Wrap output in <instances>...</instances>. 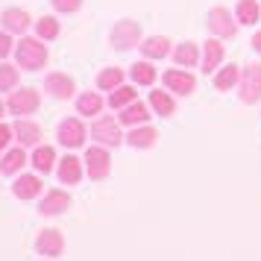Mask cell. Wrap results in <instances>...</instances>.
<instances>
[{"mask_svg":"<svg viewBox=\"0 0 261 261\" xmlns=\"http://www.w3.org/2000/svg\"><path fill=\"white\" fill-rule=\"evenodd\" d=\"M12 191H15L18 200H33V197H38V191H41V179L38 176H21L15 182Z\"/></svg>","mask_w":261,"mask_h":261,"instance_id":"cell-15","label":"cell"},{"mask_svg":"<svg viewBox=\"0 0 261 261\" xmlns=\"http://www.w3.org/2000/svg\"><path fill=\"white\" fill-rule=\"evenodd\" d=\"M36 30H38V36L41 38H56L59 36V24H56V18H41Z\"/></svg>","mask_w":261,"mask_h":261,"instance_id":"cell-32","label":"cell"},{"mask_svg":"<svg viewBox=\"0 0 261 261\" xmlns=\"http://www.w3.org/2000/svg\"><path fill=\"white\" fill-rule=\"evenodd\" d=\"M0 115H3V103H0Z\"/></svg>","mask_w":261,"mask_h":261,"instance_id":"cell-37","label":"cell"},{"mask_svg":"<svg viewBox=\"0 0 261 261\" xmlns=\"http://www.w3.org/2000/svg\"><path fill=\"white\" fill-rule=\"evenodd\" d=\"M220 59H223V44H220V41H208V44H205V53H202V71L205 73L214 71V68L220 65Z\"/></svg>","mask_w":261,"mask_h":261,"instance_id":"cell-19","label":"cell"},{"mask_svg":"<svg viewBox=\"0 0 261 261\" xmlns=\"http://www.w3.org/2000/svg\"><path fill=\"white\" fill-rule=\"evenodd\" d=\"M258 15H261V9H258L255 0H241V3H238V21H241V24H255Z\"/></svg>","mask_w":261,"mask_h":261,"instance_id":"cell-25","label":"cell"},{"mask_svg":"<svg viewBox=\"0 0 261 261\" xmlns=\"http://www.w3.org/2000/svg\"><path fill=\"white\" fill-rule=\"evenodd\" d=\"M150 106L162 115V118H167V115H173V100L165 94V91H153L150 94Z\"/></svg>","mask_w":261,"mask_h":261,"instance_id":"cell-28","label":"cell"},{"mask_svg":"<svg viewBox=\"0 0 261 261\" xmlns=\"http://www.w3.org/2000/svg\"><path fill=\"white\" fill-rule=\"evenodd\" d=\"M129 73H132V80H135L138 85H153L155 83V68L150 65V62H135Z\"/></svg>","mask_w":261,"mask_h":261,"instance_id":"cell-23","label":"cell"},{"mask_svg":"<svg viewBox=\"0 0 261 261\" xmlns=\"http://www.w3.org/2000/svg\"><path fill=\"white\" fill-rule=\"evenodd\" d=\"M208 30L220 38H232L238 33L235 21H232V15L226 12V9H212L208 12Z\"/></svg>","mask_w":261,"mask_h":261,"instance_id":"cell-6","label":"cell"},{"mask_svg":"<svg viewBox=\"0 0 261 261\" xmlns=\"http://www.w3.org/2000/svg\"><path fill=\"white\" fill-rule=\"evenodd\" d=\"M44 88H47L53 97L65 100V97L73 94V80L68 76V73H50L47 80H44Z\"/></svg>","mask_w":261,"mask_h":261,"instance_id":"cell-10","label":"cell"},{"mask_svg":"<svg viewBox=\"0 0 261 261\" xmlns=\"http://www.w3.org/2000/svg\"><path fill=\"white\" fill-rule=\"evenodd\" d=\"M129 103H135V88H129V85H118L112 91V97H109V106L112 109H126Z\"/></svg>","mask_w":261,"mask_h":261,"instance_id":"cell-22","label":"cell"},{"mask_svg":"<svg viewBox=\"0 0 261 261\" xmlns=\"http://www.w3.org/2000/svg\"><path fill=\"white\" fill-rule=\"evenodd\" d=\"M85 167H88V176L91 179H103V176H109L112 159H109L106 150H100V147H88V153H85Z\"/></svg>","mask_w":261,"mask_h":261,"instance_id":"cell-4","label":"cell"},{"mask_svg":"<svg viewBox=\"0 0 261 261\" xmlns=\"http://www.w3.org/2000/svg\"><path fill=\"white\" fill-rule=\"evenodd\" d=\"M15 56H18V65L24 71H38L47 62V47L38 38H21V44L15 47Z\"/></svg>","mask_w":261,"mask_h":261,"instance_id":"cell-1","label":"cell"},{"mask_svg":"<svg viewBox=\"0 0 261 261\" xmlns=\"http://www.w3.org/2000/svg\"><path fill=\"white\" fill-rule=\"evenodd\" d=\"M165 85L170 88V91H176V94H191L194 91V76L185 71H167L165 73Z\"/></svg>","mask_w":261,"mask_h":261,"instance_id":"cell-11","label":"cell"},{"mask_svg":"<svg viewBox=\"0 0 261 261\" xmlns=\"http://www.w3.org/2000/svg\"><path fill=\"white\" fill-rule=\"evenodd\" d=\"M0 21H3V27H6L9 33H24L27 27H30V15L21 12V9H6Z\"/></svg>","mask_w":261,"mask_h":261,"instance_id":"cell-17","label":"cell"},{"mask_svg":"<svg viewBox=\"0 0 261 261\" xmlns=\"http://www.w3.org/2000/svg\"><path fill=\"white\" fill-rule=\"evenodd\" d=\"M15 83H18V71H15L12 65H0V91L15 88Z\"/></svg>","mask_w":261,"mask_h":261,"instance_id":"cell-31","label":"cell"},{"mask_svg":"<svg viewBox=\"0 0 261 261\" xmlns=\"http://www.w3.org/2000/svg\"><path fill=\"white\" fill-rule=\"evenodd\" d=\"M173 59H176V65L191 68V65H197V47L194 44H179L176 53H173Z\"/></svg>","mask_w":261,"mask_h":261,"instance_id":"cell-30","label":"cell"},{"mask_svg":"<svg viewBox=\"0 0 261 261\" xmlns=\"http://www.w3.org/2000/svg\"><path fill=\"white\" fill-rule=\"evenodd\" d=\"M120 80H123V71H120V68H106V71L97 76V85H100L103 91H115L120 85Z\"/></svg>","mask_w":261,"mask_h":261,"instance_id":"cell-27","label":"cell"},{"mask_svg":"<svg viewBox=\"0 0 261 261\" xmlns=\"http://www.w3.org/2000/svg\"><path fill=\"white\" fill-rule=\"evenodd\" d=\"M91 135H94L97 141L109 144V147H112V144L118 147L120 144V129H118V123H115V118H100L94 126H91Z\"/></svg>","mask_w":261,"mask_h":261,"instance_id":"cell-8","label":"cell"},{"mask_svg":"<svg viewBox=\"0 0 261 261\" xmlns=\"http://www.w3.org/2000/svg\"><path fill=\"white\" fill-rule=\"evenodd\" d=\"M65 208H71V197L65 191H50L41 202V214H62Z\"/></svg>","mask_w":261,"mask_h":261,"instance_id":"cell-13","label":"cell"},{"mask_svg":"<svg viewBox=\"0 0 261 261\" xmlns=\"http://www.w3.org/2000/svg\"><path fill=\"white\" fill-rule=\"evenodd\" d=\"M76 109H80V115H88V118H91V115H100V109H103V100H100L97 94H91V91H88V94H83L80 100H76Z\"/></svg>","mask_w":261,"mask_h":261,"instance_id":"cell-26","label":"cell"},{"mask_svg":"<svg viewBox=\"0 0 261 261\" xmlns=\"http://www.w3.org/2000/svg\"><path fill=\"white\" fill-rule=\"evenodd\" d=\"M83 176V167H80V159H73V155H65L59 165V179L65 185H76Z\"/></svg>","mask_w":261,"mask_h":261,"instance_id":"cell-14","label":"cell"},{"mask_svg":"<svg viewBox=\"0 0 261 261\" xmlns=\"http://www.w3.org/2000/svg\"><path fill=\"white\" fill-rule=\"evenodd\" d=\"M258 97H261V65H249L241 76V100L255 103Z\"/></svg>","mask_w":261,"mask_h":261,"instance_id":"cell-3","label":"cell"},{"mask_svg":"<svg viewBox=\"0 0 261 261\" xmlns=\"http://www.w3.org/2000/svg\"><path fill=\"white\" fill-rule=\"evenodd\" d=\"M167 50H170V41H167V38H162V36L147 38V41L141 44V53L147 56V59H165Z\"/></svg>","mask_w":261,"mask_h":261,"instance_id":"cell-16","label":"cell"},{"mask_svg":"<svg viewBox=\"0 0 261 261\" xmlns=\"http://www.w3.org/2000/svg\"><path fill=\"white\" fill-rule=\"evenodd\" d=\"M235 83H238V68H235V65L223 68V71H220L217 76H214V85H217L220 91H229V88H232Z\"/></svg>","mask_w":261,"mask_h":261,"instance_id":"cell-29","label":"cell"},{"mask_svg":"<svg viewBox=\"0 0 261 261\" xmlns=\"http://www.w3.org/2000/svg\"><path fill=\"white\" fill-rule=\"evenodd\" d=\"M53 159H56L53 147H36V153H33V165H36L38 173H50V170H53Z\"/></svg>","mask_w":261,"mask_h":261,"instance_id":"cell-21","label":"cell"},{"mask_svg":"<svg viewBox=\"0 0 261 261\" xmlns=\"http://www.w3.org/2000/svg\"><path fill=\"white\" fill-rule=\"evenodd\" d=\"M150 118V112L144 103H129V106L123 109V115H120V123H126V126H135V123H144V120Z\"/></svg>","mask_w":261,"mask_h":261,"instance_id":"cell-20","label":"cell"},{"mask_svg":"<svg viewBox=\"0 0 261 261\" xmlns=\"http://www.w3.org/2000/svg\"><path fill=\"white\" fill-rule=\"evenodd\" d=\"M9 135H12V129H9V126H3V123H0V153H3V150H6V144H9Z\"/></svg>","mask_w":261,"mask_h":261,"instance_id":"cell-35","label":"cell"},{"mask_svg":"<svg viewBox=\"0 0 261 261\" xmlns=\"http://www.w3.org/2000/svg\"><path fill=\"white\" fill-rule=\"evenodd\" d=\"M126 138H129V144L135 147V150H147V147H153L155 144L159 135H155V129H150V126H141V129H132Z\"/></svg>","mask_w":261,"mask_h":261,"instance_id":"cell-18","label":"cell"},{"mask_svg":"<svg viewBox=\"0 0 261 261\" xmlns=\"http://www.w3.org/2000/svg\"><path fill=\"white\" fill-rule=\"evenodd\" d=\"M59 141L65 144V147H80V144L85 141V126L73 118L62 120L59 123Z\"/></svg>","mask_w":261,"mask_h":261,"instance_id":"cell-7","label":"cell"},{"mask_svg":"<svg viewBox=\"0 0 261 261\" xmlns=\"http://www.w3.org/2000/svg\"><path fill=\"white\" fill-rule=\"evenodd\" d=\"M9 50H12V38L6 36V33H0V59L9 56Z\"/></svg>","mask_w":261,"mask_h":261,"instance_id":"cell-34","label":"cell"},{"mask_svg":"<svg viewBox=\"0 0 261 261\" xmlns=\"http://www.w3.org/2000/svg\"><path fill=\"white\" fill-rule=\"evenodd\" d=\"M24 165H27V153H24V147H18L12 153H6V159L0 162V170L3 173H15V170H21Z\"/></svg>","mask_w":261,"mask_h":261,"instance_id":"cell-24","label":"cell"},{"mask_svg":"<svg viewBox=\"0 0 261 261\" xmlns=\"http://www.w3.org/2000/svg\"><path fill=\"white\" fill-rule=\"evenodd\" d=\"M252 47H255V50L261 53V33H255V38H252Z\"/></svg>","mask_w":261,"mask_h":261,"instance_id":"cell-36","label":"cell"},{"mask_svg":"<svg viewBox=\"0 0 261 261\" xmlns=\"http://www.w3.org/2000/svg\"><path fill=\"white\" fill-rule=\"evenodd\" d=\"M38 252H44V255H62V247H65V241H62V232L59 229H44L36 241Z\"/></svg>","mask_w":261,"mask_h":261,"instance_id":"cell-9","label":"cell"},{"mask_svg":"<svg viewBox=\"0 0 261 261\" xmlns=\"http://www.w3.org/2000/svg\"><path fill=\"white\" fill-rule=\"evenodd\" d=\"M53 6H56L59 12H76V9L83 6V0H53Z\"/></svg>","mask_w":261,"mask_h":261,"instance_id":"cell-33","label":"cell"},{"mask_svg":"<svg viewBox=\"0 0 261 261\" xmlns=\"http://www.w3.org/2000/svg\"><path fill=\"white\" fill-rule=\"evenodd\" d=\"M15 135H18L21 147H38V141H41V129L36 123H30V120H18L15 123Z\"/></svg>","mask_w":261,"mask_h":261,"instance_id":"cell-12","label":"cell"},{"mask_svg":"<svg viewBox=\"0 0 261 261\" xmlns=\"http://www.w3.org/2000/svg\"><path fill=\"white\" fill-rule=\"evenodd\" d=\"M9 112L12 115H33L38 109V91H33V88H24V91H15L12 97H9Z\"/></svg>","mask_w":261,"mask_h":261,"instance_id":"cell-5","label":"cell"},{"mask_svg":"<svg viewBox=\"0 0 261 261\" xmlns=\"http://www.w3.org/2000/svg\"><path fill=\"white\" fill-rule=\"evenodd\" d=\"M138 38H141V27L135 24V21H118L115 30H112V44H115L118 50L135 47Z\"/></svg>","mask_w":261,"mask_h":261,"instance_id":"cell-2","label":"cell"}]
</instances>
